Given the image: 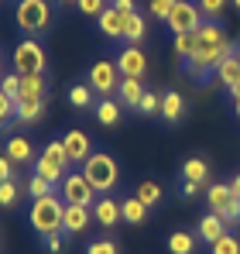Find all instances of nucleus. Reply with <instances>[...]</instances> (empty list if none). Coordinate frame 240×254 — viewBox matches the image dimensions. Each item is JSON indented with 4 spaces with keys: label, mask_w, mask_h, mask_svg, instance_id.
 <instances>
[{
    "label": "nucleus",
    "mask_w": 240,
    "mask_h": 254,
    "mask_svg": "<svg viewBox=\"0 0 240 254\" xmlns=\"http://www.w3.org/2000/svg\"><path fill=\"white\" fill-rule=\"evenodd\" d=\"M182 114H185V100H182V93H179V89H168V93L161 96V117H165L168 124H179Z\"/></svg>",
    "instance_id": "a211bd4d"
},
{
    "label": "nucleus",
    "mask_w": 240,
    "mask_h": 254,
    "mask_svg": "<svg viewBox=\"0 0 240 254\" xmlns=\"http://www.w3.org/2000/svg\"><path fill=\"white\" fill-rule=\"evenodd\" d=\"M223 234H227V223H223L216 213H206V216L199 220V241H206V244H216Z\"/></svg>",
    "instance_id": "aec40b11"
},
{
    "label": "nucleus",
    "mask_w": 240,
    "mask_h": 254,
    "mask_svg": "<svg viewBox=\"0 0 240 254\" xmlns=\"http://www.w3.org/2000/svg\"><path fill=\"white\" fill-rule=\"evenodd\" d=\"M196 42H199V48H196V55L185 62V72H189L192 79H199V83H206V79L220 69V62L230 59L240 48V42H230V38H227V31L220 28V21H202V28L196 31Z\"/></svg>",
    "instance_id": "f257e3e1"
},
{
    "label": "nucleus",
    "mask_w": 240,
    "mask_h": 254,
    "mask_svg": "<svg viewBox=\"0 0 240 254\" xmlns=\"http://www.w3.org/2000/svg\"><path fill=\"white\" fill-rule=\"evenodd\" d=\"M14 72H17V76L45 72V48H41V42L24 38V42L14 48Z\"/></svg>",
    "instance_id": "6e6552de"
},
{
    "label": "nucleus",
    "mask_w": 240,
    "mask_h": 254,
    "mask_svg": "<svg viewBox=\"0 0 240 254\" xmlns=\"http://www.w3.org/2000/svg\"><path fill=\"white\" fill-rule=\"evenodd\" d=\"M41 114H45V100H17V121L21 124H35L41 121Z\"/></svg>",
    "instance_id": "5701e85b"
},
{
    "label": "nucleus",
    "mask_w": 240,
    "mask_h": 254,
    "mask_svg": "<svg viewBox=\"0 0 240 254\" xmlns=\"http://www.w3.org/2000/svg\"><path fill=\"white\" fill-rule=\"evenodd\" d=\"M172 7H175V0H148V10H151V17H158V21H168Z\"/></svg>",
    "instance_id": "e433bc0d"
},
{
    "label": "nucleus",
    "mask_w": 240,
    "mask_h": 254,
    "mask_svg": "<svg viewBox=\"0 0 240 254\" xmlns=\"http://www.w3.org/2000/svg\"><path fill=\"white\" fill-rule=\"evenodd\" d=\"M196 48H199V42H196V31H192V35H175V55H179L182 62H189V59L196 55Z\"/></svg>",
    "instance_id": "7c9ffc66"
},
{
    "label": "nucleus",
    "mask_w": 240,
    "mask_h": 254,
    "mask_svg": "<svg viewBox=\"0 0 240 254\" xmlns=\"http://www.w3.org/2000/svg\"><path fill=\"white\" fill-rule=\"evenodd\" d=\"M110 7H117V10H123V14H134V0H114Z\"/></svg>",
    "instance_id": "c03bdc74"
},
{
    "label": "nucleus",
    "mask_w": 240,
    "mask_h": 254,
    "mask_svg": "<svg viewBox=\"0 0 240 254\" xmlns=\"http://www.w3.org/2000/svg\"><path fill=\"white\" fill-rule=\"evenodd\" d=\"M93 220H96L100 227H117L120 220H123V206H120V199H114V196H100L96 206H93Z\"/></svg>",
    "instance_id": "2eb2a0df"
},
{
    "label": "nucleus",
    "mask_w": 240,
    "mask_h": 254,
    "mask_svg": "<svg viewBox=\"0 0 240 254\" xmlns=\"http://www.w3.org/2000/svg\"><path fill=\"white\" fill-rule=\"evenodd\" d=\"M93 223V210L79 203H65V234H82Z\"/></svg>",
    "instance_id": "dca6fc26"
},
{
    "label": "nucleus",
    "mask_w": 240,
    "mask_h": 254,
    "mask_svg": "<svg viewBox=\"0 0 240 254\" xmlns=\"http://www.w3.org/2000/svg\"><path fill=\"white\" fill-rule=\"evenodd\" d=\"M17 196H21V186L10 179V182H0V206L3 210H10L14 203H17Z\"/></svg>",
    "instance_id": "473e14b6"
},
{
    "label": "nucleus",
    "mask_w": 240,
    "mask_h": 254,
    "mask_svg": "<svg viewBox=\"0 0 240 254\" xmlns=\"http://www.w3.org/2000/svg\"><path fill=\"white\" fill-rule=\"evenodd\" d=\"M14 114H17V100H10V96L0 89V130L7 127V121H10Z\"/></svg>",
    "instance_id": "f704fd0d"
},
{
    "label": "nucleus",
    "mask_w": 240,
    "mask_h": 254,
    "mask_svg": "<svg viewBox=\"0 0 240 254\" xmlns=\"http://www.w3.org/2000/svg\"><path fill=\"white\" fill-rule=\"evenodd\" d=\"M62 199L65 203H79V206H96V199H100V192L89 186V179L82 175V172H69L65 179H62Z\"/></svg>",
    "instance_id": "0eeeda50"
},
{
    "label": "nucleus",
    "mask_w": 240,
    "mask_h": 254,
    "mask_svg": "<svg viewBox=\"0 0 240 254\" xmlns=\"http://www.w3.org/2000/svg\"><path fill=\"white\" fill-rule=\"evenodd\" d=\"M82 175L89 179V186L100 192V196H110L120 182V165L110 151H93L82 165Z\"/></svg>",
    "instance_id": "7ed1b4c3"
},
{
    "label": "nucleus",
    "mask_w": 240,
    "mask_h": 254,
    "mask_svg": "<svg viewBox=\"0 0 240 254\" xmlns=\"http://www.w3.org/2000/svg\"><path fill=\"white\" fill-rule=\"evenodd\" d=\"M206 203H209V213L223 216V213H227L230 206H234V203H237V196H234L230 182H213V186L206 189Z\"/></svg>",
    "instance_id": "ddd939ff"
},
{
    "label": "nucleus",
    "mask_w": 240,
    "mask_h": 254,
    "mask_svg": "<svg viewBox=\"0 0 240 254\" xmlns=\"http://www.w3.org/2000/svg\"><path fill=\"white\" fill-rule=\"evenodd\" d=\"M230 189H234V196H237V199H240V172H237V175H234V179H230Z\"/></svg>",
    "instance_id": "49530a36"
},
{
    "label": "nucleus",
    "mask_w": 240,
    "mask_h": 254,
    "mask_svg": "<svg viewBox=\"0 0 240 254\" xmlns=\"http://www.w3.org/2000/svg\"><path fill=\"white\" fill-rule=\"evenodd\" d=\"M144 117H155V114H161V96H155V93H144V100H141V107H137Z\"/></svg>",
    "instance_id": "58836bf2"
},
{
    "label": "nucleus",
    "mask_w": 240,
    "mask_h": 254,
    "mask_svg": "<svg viewBox=\"0 0 240 254\" xmlns=\"http://www.w3.org/2000/svg\"><path fill=\"white\" fill-rule=\"evenodd\" d=\"M144 35H148V21H144V17L134 10V14L127 17V38H123V42H127V45H137Z\"/></svg>",
    "instance_id": "a878e982"
},
{
    "label": "nucleus",
    "mask_w": 240,
    "mask_h": 254,
    "mask_svg": "<svg viewBox=\"0 0 240 254\" xmlns=\"http://www.w3.org/2000/svg\"><path fill=\"white\" fill-rule=\"evenodd\" d=\"M0 89H3L10 100H21V76H17V72L3 76V79H0Z\"/></svg>",
    "instance_id": "c9c22d12"
},
{
    "label": "nucleus",
    "mask_w": 240,
    "mask_h": 254,
    "mask_svg": "<svg viewBox=\"0 0 240 254\" xmlns=\"http://www.w3.org/2000/svg\"><path fill=\"white\" fill-rule=\"evenodd\" d=\"M21 100H45V72L21 76Z\"/></svg>",
    "instance_id": "4be33fe9"
},
{
    "label": "nucleus",
    "mask_w": 240,
    "mask_h": 254,
    "mask_svg": "<svg viewBox=\"0 0 240 254\" xmlns=\"http://www.w3.org/2000/svg\"><path fill=\"white\" fill-rule=\"evenodd\" d=\"M59 3H76V0H59Z\"/></svg>",
    "instance_id": "09e8293b"
},
{
    "label": "nucleus",
    "mask_w": 240,
    "mask_h": 254,
    "mask_svg": "<svg viewBox=\"0 0 240 254\" xmlns=\"http://www.w3.org/2000/svg\"><path fill=\"white\" fill-rule=\"evenodd\" d=\"M179 192H182L185 199H192V196L199 192V182H192V179H182V182H179Z\"/></svg>",
    "instance_id": "79ce46f5"
},
{
    "label": "nucleus",
    "mask_w": 240,
    "mask_h": 254,
    "mask_svg": "<svg viewBox=\"0 0 240 254\" xmlns=\"http://www.w3.org/2000/svg\"><path fill=\"white\" fill-rule=\"evenodd\" d=\"M114 62H117L120 76H130V79H141L144 69H148V59H144V52H141L137 45H123Z\"/></svg>",
    "instance_id": "9b49d317"
},
{
    "label": "nucleus",
    "mask_w": 240,
    "mask_h": 254,
    "mask_svg": "<svg viewBox=\"0 0 240 254\" xmlns=\"http://www.w3.org/2000/svg\"><path fill=\"white\" fill-rule=\"evenodd\" d=\"M41 241H45V248H48V251H52V254H59V251H62V248H65L59 234H52V237H41Z\"/></svg>",
    "instance_id": "37998d69"
},
{
    "label": "nucleus",
    "mask_w": 240,
    "mask_h": 254,
    "mask_svg": "<svg viewBox=\"0 0 240 254\" xmlns=\"http://www.w3.org/2000/svg\"><path fill=\"white\" fill-rule=\"evenodd\" d=\"M120 69H117V62H93L89 65V86L100 93V96H117V89H120Z\"/></svg>",
    "instance_id": "1a4fd4ad"
},
{
    "label": "nucleus",
    "mask_w": 240,
    "mask_h": 254,
    "mask_svg": "<svg viewBox=\"0 0 240 254\" xmlns=\"http://www.w3.org/2000/svg\"><path fill=\"white\" fill-rule=\"evenodd\" d=\"M120 206H123V220L127 223H144V216H148V206L137 199V196H130V199H120Z\"/></svg>",
    "instance_id": "b1692460"
},
{
    "label": "nucleus",
    "mask_w": 240,
    "mask_h": 254,
    "mask_svg": "<svg viewBox=\"0 0 240 254\" xmlns=\"http://www.w3.org/2000/svg\"><path fill=\"white\" fill-rule=\"evenodd\" d=\"M134 196H137V199L151 210V206H158V203H161V186L148 179V182H141V186H137V192H134Z\"/></svg>",
    "instance_id": "bb28decb"
},
{
    "label": "nucleus",
    "mask_w": 240,
    "mask_h": 254,
    "mask_svg": "<svg viewBox=\"0 0 240 254\" xmlns=\"http://www.w3.org/2000/svg\"><path fill=\"white\" fill-rule=\"evenodd\" d=\"M76 7H79L86 17H100L107 10V0H76Z\"/></svg>",
    "instance_id": "4c0bfd02"
},
{
    "label": "nucleus",
    "mask_w": 240,
    "mask_h": 254,
    "mask_svg": "<svg viewBox=\"0 0 240 254\" xmlns=\"http://www.w3.org/2000/svg\"><path fill=\"white\" fill-rule=\"evenodd\" d=\"M206 175H209V165H206V158H185L182 162V179H192V182H206Z\"/></svg>",
    "instance_id": "393cba45"
},
{
    "label": "nucleus",
    "mask_w": 240,
    "mask_h": 254,
    "mask_svg": "<svg viewBox=\"0 0 240 254\" xmlns=\"http://www.w3.org/2000/svg\"><path fill=\"white\" fill-rule=\"evenodd\" d=\"M127 17H130V14H123V10H117V7H107V10L96 17V24H100V31H103L107 38L123 42V38H127Z\"/></svg>",
    "instance_id": "f8f14e48"
},
{
    "label": "nucleus",
    "mask_w": 240,
    "mask_h": 254,
    "mask_svg": "<svg viewBox=\"0 0 240 254\" xmlns=\"http://www.w3.org/2000/svg\"><path fill=\"white\" fill-rule=\"evenodd\" d=\"M165 24H168L172 35H192V31H199L202 28L199 3H192V0H175V7H172V14H168Z\"/></svg>",
    "instance_id": "423d86ee"
},
{
    "label": "nucleus",
    "mask_w": 240,
    "mask_h": 254,
    "mask_svg": "<svg viewBox=\"0 0 240 254\" xmlns=\"http://www.w3.org/2000/svg\"><path fill=\"white\" fill-rule=\"evenodd\" d=\"M120 107H123L120 100H110V96H103V100H100V103L93 107V110H96V121H100L103 127L120 124Z\"/></svg>",
    "instance_id": "412c9836"
},
{
    "label": "nucleus",
    "mask_w": 240,
    "mask_h": 254,
    "mask_svg": "<svg viewBox=\"0 0 240 254\" xmlns=\"http://www.w3.org/2000/svg\"><path fill=\"white\" fill-rule=\"evenodd\" d=\"M3 155L14 162V165H35L38 162V155H35V144L28 141V137H7V144H3Z\"/></svg>",
    "instance_id": "4468645a"
},
{
    "label": "nucleus",
    "mask_w": 240,
    "mask_h": 254,
    "mask_svg": "<svg viewBox=\"0 0 240 254\" xmlns=\"http://www.w3.org/2000/svg\"><path fill=\"white\" fill-rule=\"evenodd\" d=\"M86 254H117V244L110 237H100V241H89Z\"/></svg>",
    "instance_id": "ea45409f"
},
{
    "label": "nucleus",
    "mask_w": 240,
    "mask_h": 254,
    "mask_svg": "<svg viewBox=\"0 0 240 254\" xmlns=\"http://www.w3.org/2000/svg\"><path fill=\"white\" fill-rule=\"evenodd\" d=\"M230 100H234V114L240 117V86H234V89H230Z\"/></svg>",
    "instance_id": "a18cd8bd"
},
{
    "label": "nucleus",
    "mask_w": 240,
    "mask_h": 254,
    "mask_svg": "<svg viewBox=\"0 0 240 254\" xmlns=\"http://www.w3.org/2000/svg\"><path fill=\"white\" fill-rule=\"evenodd\" d=\"M209 251L213 254H240V237H234V234L227 230L216 244H209Z\"/></svg>",
    "instance_id": "2f4dec72"
},
{
    "label": "nucleus",
    "mask_w": 240,
    "mask_h": 254,
    "mask_svg": "<svg viewBox=\"0 0 240 254\" xmlns=\"http://www.w3.org/2000/svg\"><path fill=\"white\" fill-rule=\"evenodd\" d=\"M14 179V162L7 155H0V182H10Z\"/></svg>",
    "instance_id": "a19ab883"
},
{
    "label": "nucleus",
    "mask_w": 240,
    "mask_h": 254,
    "mask_svg": "<svg viewBox=\"0 0 240 254\" xmlns=\"http://www.w3.org/2000/svg\"><path fill=\"white\" fill-rule=\"evenodd\" d=\"M196 3H199V10H202L206 21H220V17L227 14V7H234L230 0H196Z\"/></svg>",
    "instance_id": "c756f323"
},
{
    "label": "nucleus",
    "mask_w": 240,
    "mask_h": 254,
    "mask_svg": "<svg viewBox=\"0 0 240 254\" xmlns=\"http://www.w3.org/2000/svg\"><path fill=\"white\" fill-rule=\"evenodd\" d=\"M14 21L24 35H35V31H45L52 24V7L48 0H17V10H14Z\"/></svg>",
    "instance_id": "39448f33"
},
{
    "label": "nucleus",
    "mask_w": 240,
    "mask_h": 254,
    "mask_svg": "<svg viewBox=\"0 0 240 254\" xmlns=\"http://www.w3.org/2000/svg\"><path fill=\"white\" fill-rule=\"evenodd\" d=\"M62 148H65V155H69V162H72V165H86V158L93 155V141H89V134H86L82 127L65 130Z\"/></svg>",
    "instance_id": "9d476101"
},
{
    "label": "nucleus",
    "mask_w": 240,
    "mask_h": 254,
    "mask_svg": "<svg viewBox=\"0 0 240 254\" xmlns=\"http://www.w3.org/2000/svg\"><path fill=\"white\" fill-rule=\"evenodd\" d=\"M48 192H55V186H52L48 179H41V175H31V179H28V196L41 199V196H48Z\"/></svg>",
    "instance_id": "72a5a7b5"
},
{
    "label": "nucleus",
    "mask_w": 240,
    "mask_h": 254,
    "mask_svg": "<svg viewBox=\"0 0 240 254\" xmlns=\"http://www.w3.org/2000/svg\"><path fill=\"white\" fill-rule=\"evenodd\" d=\"M31 227H35L38 237L62 234V230H65V199L55 196V192L35 199V206H31Z\"/></svg>",
    "instance_id": "f03ea898"
},
{
    "label": "nucleus",
    "mask_w": 240,
    "mask_h": 254,
    "mask_svg": "<svg viewBox=\"0 0 240 254\" xmlns=\"http://www.w3.org/2000/svg\"><path fill=\"white\" fill-rule=\"evenodd\" d=\"M168 251H172V254H192V251H196V241H192V234H185V230H175V234L168 237Z\"/></svg>",
    "instance_id": "cd10ccee"
},
{
    "label": "nucleus",
    "mask_w": 240,
    "mask_h": 254,
    "mask_svg": "<svg viewBox=\"0 0 240 254\" xmlns=\"http://www.w3.org/2000/svg\"><path fill=\"white\" fill-rule=\"evenodd\" d=\"M144 86H141V79H130V76H123L120 79V89H117V100L123 103V107H130V110H137L141 107V100H144Z\"/></svg>",
    "instance_id": "f3484780"
},
{
    "label": "nucleus",
    "mask_w": 240,
    "mask_h": 254,
    "mask_svg": "<svg viewBox=\"0 0 240 254\" xmlns=\"http://www.w3.org/2000/svg\"><path fill=\"white\" fill-rule=\"evenodd\" d=\"M69 155H65V148H62V141H52V144H45L38 155V162H35V175L41 179H48L52 186H62V179L69 175Z\"/></svg>",
    "instance_id": "20e7f679"
},
{
    "label": "nucleus",
    "mask_w": 240,
    "mask_h": 254,
    "mask_svg": "<svg viewBox=\"0 0 240 254\" xmlns=\"http://www.w3.org/2000/svg\"><path fill=\"white\" fill-rule=\"evenodd\" d=\"M93 86H82V83H76L72 89H69V103L76 107V110H86V107H93Z\"/></svg>",
    "instance_id": "c85d7f7f"
},
{
    "label": "nucleus",
    "mask_w": 240,
    "mask_h": 254,
    "mask_svg": "<svg viewBox=\"0 0 240 254\" xmlns=\"http://www.w3.org/2000/svg\"><path fill=\"white\" fill-rule=\"evenodd\" d=\"M230 3H234V7H237V10H240V0H230Z\"/></svg>",
    "instance_id": "de8ad7c7"
},
{
    "label": "nucleus",
    "mask_w": 240,
    "mask_h": 254,
    "mask_svg": "<svg viewBox=\"0 0 240 254\" xmlns=\"http://www.w3.org/2000/svg\"><path fill=\"white\" fill-rule=\"evenodd\" d=\"M216 79L227 86V89H234V86H240V48L230 55V59H223L220 62V69H216Z\"/></svg>",
    "instance_id": "6ab92c4d"
}]
</instances>
